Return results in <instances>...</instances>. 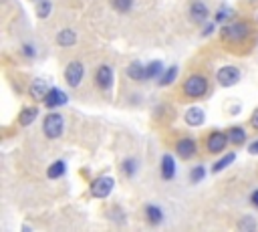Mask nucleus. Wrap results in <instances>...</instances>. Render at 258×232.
Wrapping results in <instances>:
<instances>
[{"instance_id":"nucleus-1","label":"nucleus","mask_w":258,"mask_h":232,"mask_svg":"<svg viewBox=\"0 0 258 232\" xmlns=\"http://www.w3.org/2000/svg\"><path fill=\"white\" fill-rule=\"evenodd\" d=\"M206 91H208V81L202 75H189L183 83V95H187L191 99L206 95Z\"/></svg>"},{"instance_id":"nucleus-2","label":"nucleus","mask_w":258,"mask_h":232,"mask_svg":"<svg viewBox=\"0 0 258 232\" xmlns=\"http://www.w3.org/2000/svg\"><path fill=\"white\" fill-rule=\"evenodd\" d=\"M62 127H64V121H62V117H60L58 113H48V115L44 117L42 131H44V135H46L48 139H56V137H60Z\"/></svg>"},{"instance_id":"nucleus-3","label":"nucleus","mask_w":258,"mask_h":232,"mask_svg":"<svg viewBox=\"0 0 258 232\" xmlns=\"http://www.w3.org/2000/svg\"><path fill=\"white\" fill-rule=\"evenodd\" d=\"M216 79H218V83L222 87H232V85H236L240 81V69L234 67V65H226L216 73Z\"/></svg>"},{"instance_id":"nucleus-4","label":"nucleus","mask_w":258,"mask_h":232,"mask_svg":"<svg viewBox=\"0 0 258 232\" xmlns=\"http://www.w3.org/2000/svg\"><path fill=\"white\" fill-rule=\"evenodd\" d=\"M113 186H115V180L109 178V176H101L97 180H93L91 184V194L95 198H107L111 192H113Z\"/></svg>"},{"instance_id":"nucleus-5","label":"nucleus","mask_w":258,"mask_h":232,"mask_svg":"<svg viewBox=\"0 0 258 232\" xmlns=\"http://www.w3.org/2000/svg\"><path fill=\"white\" fill-rule=\"evenodd\" d=\"M83 77H85V67H83L79 61H71V63L67 65V69H64V79H67V83H69L71 87H77V85H81Z\"/></svg>"},{"instance_id":"nucleus-6","label":"nucleus","mask_w":258,"mask_h":232,"mask_svg":"<svg viewBox=\"0 0 258 232\" xmlns=\"http://www.w3.org/2000/svg\"><path fill=\"white\" fill-rule=\"evenodd\" d=\"M95 81L103 91H109L113 87V69L109 65H101L95 73Z\"/></svg>"},{"instance_id":"nucleus-7","label":"nucleus","mask_w":258,"mask_h":232,"mask_svg":"<svg viewBox=\"0 0 258 232\" xmlns=\"http://www.w3.org/2000/svg\"><path fill=\"white\" fill-rule=\"evenodd\" d=\"M222 34L226 38H230V40H242L248 34V26L244 22H232V24L222 28Z\"/></svg>"},{"instance_id":"nucleus-8","label":"nucleus","mask_w":258,"mask_h":232,"mask_svg":"<svg viewBox=\"0 0 258 232\" xmlns=\"http://www.w3.org/2000/svg\"><path fill=\"white\" fill-rule=\"evenodd\" d=\"M226 143H230V139H228V133H222V131H214V133L208 137V151H210V153H220V151H224Z\"/></svg>"},{"instance_id":"nucleus-9","label":"nucleus","mask_w":258,"mask_h":232,"mask_svg":"<svg viewBox=\"0 0 258 232\" xmlns=\"http://www.w3.org/2000/svg\"><path fill=\"white\" fill-rule=\"evenodd\" d=\"M67 101H69V95H67L64 91L56 89V87H52V89L48 91V95L44 97V105L50 107V109H56V107H60V105H67Z\"/></svg>"},{"instance_id":"nucleus-10","label":"nucleus","mask_w":258,"mask_h":232,"mask_svg":"<svg viewBox=\"0 0 258 232\" xmlns=\"http://www.w3.org/2000/svg\"><path fill=\"white\" fill-rule=\"evenodd\" d=\"M175 149H177V155H179L181 159H187V157H191V155L198 151V143H196L194 139H189V137H183V139L177 141Z\"/></svg>"},{"instance_id":"nucleus-11","label":"nucleus","mask_w":258,"mask_h":232,"mask_svg":"<svg viewBox=\"0 0 258 232\" xmlns=\"http://www.w3.org/2000/svg\"><path fill=\"white\" fill-rule=\"evenodd\" d=\"M189 16H191L196 22H204V20L208 18V6H206L204 2H200V0L191 2V4H189Z\"/></svg>"},{"instance_id":"nucleus-12","label":"nucleus","mask_w":258,"mask_h":232,"mask_svg":"<svg viewBox=\"0 0 258 232\" xmlns=\"http://www.w3.org/2000/svg\"><path fill=\"white\" fill-rule=\"evenodd\" d=\"M48 83L44 81V79H34L32 81V85H30V95L34 97V99H44L46 95H48Z\"/></svg>"},{"instance_id":"nucleus-13","label":"nucleus","mask_w":258,"mask_h":232,"mask_svg":"<svg viewBox=\"0 0 258 232\" xmlns=\"http://www.w3.org/2000/svg\"><path fill=\"white\" fill-rule=\"evenodd\" d=\"M204 119H206V115L200 107H191V109L185 111V123L191 125V127H200L204 123Z\"/></svg>"},{"instance_id":"nucleus-14","label":"nucleus","mask_w":258,"mask_h":232,"mask_svg":"<svg viewBox=\"0 0 258 232\" xmlns=\"http://www.w3.org/2000/svg\"><path fill=\"white\" fill-rule=\"evenodd\" d=\"M173 176H175V161L171 155H163L161 157V178L173 180Z\"/></svg>"},{"instance_id":"nucleus-15","label":"nucleus","mask_w":258,"mask_h":232,"mask_svg":"<svg viewBox=\"0 0 258 232\" xmlns=\"http://www.w3.org/2000/svg\"><path fill=\"white\" fill-rule=\"evenodd\" d=\"M127 77L133 79V81H143V79H145V67H143L139 61H133V63L127 67Z\"/></svg>"},{"instance_id":"nucleus-16","label":"nucleus","mask_w":258,"mask_h":232,"mask_svg":"<svg viewBox=\"0 0 258 232\" xmlns=\"http://www.w3.org/2000/svg\"><path fill=\"white\" fill-rule=\"evenodd\" d=\"M145 216H147L149 224H153V226H157V224L163 222V212H161V208H157V206H153V204L145 206Z\"/></svg>"},{"instance_id":"nucleus-17","label":"nucleus","mask_w":258,"mask_h":232,"mask_svg":"<svg viewBox=\"0 0 258 232\" xmlns=\"http://www.w3.org/2000/svg\"><path fill=\"white\" fill-rule=\"evenodd\" d=\"M56 42H58L60 46H73V44L77 42V34H75L71 28H64V30H60V32L56 34Z\"/></svg>"},{"instance_id":"nucleus-18","label":"nucleus","mask_w":258,"mask_h":232,"mask_svg":"<svg viewBox=\"0 0 258 232\" xmlns=\"http://www.w3.org/2000/svg\"><path fill=\"white\" fill-rule=\"evenodd\" d=\"M64 171H67V163H64L62 159H56L54 163H50V165H48V169H46V176H48L50 180H56V178L64 176Z\"/></svg>"},{"instance_id":"nucleus-19","label":"nucleus","mask_w":258,"mask_h":232,"mask_svg":"<svg viewBox=\"0 0 258 232\" xmlns=\"http://www.w3.org/2000/svg\"><path fill=\"white\" fill-rule=\"evenodd\" d=\"M36 115H38L36 107H26V109H22V111H20L18 121H20V125H22V127H26V125H30V123L34 121V117H36Z\"/></svg>"},{"instance_id":"nucleus-20","label":"nucleus","mask_w":258,"mask_h":232,"mask_svg":"<svg viewBox=\"0 0 258 232\" xmlns=\"http://www.w3.org/2000/svg\"><path fill=\"white\" fill-rule=\"evenodd\" d=\"M226 133H228V139H230V143H236V145H240V143H244V141H246V131H244L242 127H230Z\"/></svg>"},{"instance_id":"nucleus-21","label":"nucleus","mask_w":258,"mask_h":232,"mask_svg":"<svg viewBox=\"0 0 258 232\" xmlns=\"http://www.w3.org/2000/svg\"><path fill=\"white\" fill-rule=\"evenodd\" d=\"M163 73V65L159 63V61H153V63H149L147 67H145V79H155V77H159Z\"/></svg>"},{"instance_id":"nucleus-22","label":"nucleus","mask_w":258,"mask_h":232,"mask_svg":"<svg viewBox=\"0 0 258 232\" xmlns=\"http://www.w3.org/2000/svg\"><path fill=\"white\" fill-rule=\"evenodd\" d=\"M175 77H177V67L173 65V67H169L167 71H163V75L159 77V85H161V87H167V85H171V83L175 81Z\"/></svg>"},{"instance_id":"nucleus-23","label":"nucleus","mask_w":258,"mask_h":232,"mask_svg":"<svg viewBox=\"0 0 258 232\" xmlns=\"http://www.w3.org/2000/svg\"><path fill=\"white\" fill-rule=\"evenodd\" d=\"M50 10H52V2H50V0H40V2L36 4V14H38V18H46V16L50 14Z\"/></svg>"},{"instance_id":"nucleus-24","label":"nucleus","mask_w":258,"mask_h":232,"mask_svg":"<svg viewBox=\"0 0 258 232\" xmlns=\"http://www.w3.org/2000/svg\"><path fill=\"white\" fill-rule=\"evenodd\" d=\"M234 159H236V155H234V153H228V155H224L222 159H218V161L214 163V167H212V169H214V171L218 173V171H222L224 167H228V165H230V163H232Z\"/></svg>"},{"instance_id":"nucleus-25","label":"nucleus","mask_w":258,"mask_h":232,"mask_svg":"<svg viewBox=\"0 0 258 232\" xmlns=\"http://www.w3.org/2000/svg\"><path fill=\"white\" fill-rule=\"evenodd\" d=\"M204 176H206V169H204V165H196V167L189 171V180H191L194 184L202 182V180H204Z\"/></svg>"},{"instance_id":"nucleus-26","label":"nucleus","mask_w":258,"mask_h":232,"mask_svg":"<svg viewBox=\"0 0 258 232\" xmlns=\"http://www.w3.org/2000/svg\"><path fill=\"white\" fill-rule=\"evenodd\" d=\"M111 4H113L115 10H119V12H127V10L131 8L133 0H111Z\"/></svg>"},{"instance_id":"nucleus-27","label":"nucleus","mask_w":258,"mask_h":232,"mask_svg":"<svg viewBox=\"0 0 258 232\" xmlns=\"http://www.w3.org/2000/svg\"><path fill=\"white\" fill-rule=\"evenodd\" d=\"M123 171L127 173V176H135V171H137V161L131 157V159H125L123 161Z\"/></svg>"},{"instance_id":"nucleus-28","label":"nucleus","mask_w":258,"mask_h":232,"mask_svg":"<svg viewBox=\"0 0 258 232\" xmlns=\"http://www.w3.org/2000/svg\"><path fill=\"white\" fill-rule=\"evenodd\" d=\"M240 228H242V230H244V228L252 230V228H254V220H252V218H246L244 222H240Z\"/></svg>"},{"instance_id":"nucleus-29","label":"nucleus","mask_w":258,"mask_h":232,"mask_svg":"<svg viewBox=\"0 0 258 232\" xmlns=\"http://www.w3.org/2000/svg\"><path fill=\"white\" fill-rule=\"evenodd\" d=\"M250 204H252L254 208H258V190H254V192L250 194Z\"/></svg>"},{"instance_id":"nucleus-30","label":"nucleus","mask_w":258,"mask_h":232,"mask_svg":"<svg viewBox=\"0 0 258 232\" xmlns=\"http://www.w3.org/2000/svg\"><path fill=\"white\" fill-rule=\"evenodd\" d=\"M248 151H250L252 155H256V153H258V139H256L254 143H250V147H248Z\"/></svg>"},{"instance_id":"nucleus-31","label":"nucleus","mask_w":258,"mask_h":232,"mask_svg":"<svg viewBox=\"0 0 258 232\" xmlns=\"http://www.w3.org/2000/svg\"><path fill=\"white\" fill-rule=\"evenodd\" d=\"M24 52H26V56H34V46L24 44Z\"/></svg>"},{"instance_id":"nucleus-32","label":"nucleus","mask_w":258,"mask_h":232,"mask_svg":"<svg viewBox=\"0 0 258 232\" xmlns=\"http://www.w3.org/2000/svg\"><path fill=\"white\" fill-rule=\"evenodd\" d=\"M250 121H252V127H256V129H258V109L252 113V119H250Z\"/></svg>"}]
</instances>
